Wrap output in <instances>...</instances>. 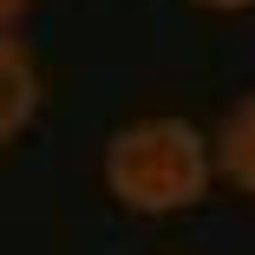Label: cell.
I'll use <instances>...</instances> for the list:
<instances>
[{"mask_svg": "<svg viewBox=\"0 0 255 255\" xmlns=\"http://www.w3.org/2000/svg\"><path fill=\"white\" fill-rule=\"evenodd\" d=\"M216 170V137L190 118H137L105 137V190L131 216H177L203 203Z\"/></svg>", "mask_w": 255, "mask_h": 255, "instance_id": "1", "label": "cell"}, {"mask_svg": "<svg viewBox=\"0 0 255 255\" xmlns=\"http://www.w3.org/2000/svg\"><path fill=\"white\" fill-rule=\"evenodd\" d=\"M39 98H46V85H39V59L26 53L20 39L0 33V150L26 137V125L39 118Z\"/></svg>", "mask_w": 255, "mask_h": 255, "instance_id": "2", "label": "cell"}, {"mask_svg": "<svg viewBox=\"0 0 255 255\" xmlns=\"http://www.w3.org/2000/svg\"><path fill=\"white\" fill-rule=\"evenodd\" d=\"M20 13H26V0H0V33H7V26H13Z\"/></svg>", "mask_w": 255, "mask_h": 255, "instance_id": "5", "label": "cell"}, {"mask_svg": "<svg viewBox=\"0 0 255 255\" xmlns=\"http://www.w3.org/2000/svg\"><path fill=\"white\" fill-rule=\"evenodd\" d=\"M216 170L255 196V92H242L216 125Z\"/></svg>", "mask_w": 255, "mask_h": 255, "instance_id": "3", "label": "cell"}, {"mask_svg": "<svg viewBox=\"0 0 255 255\" xmlns=\"http://www.w3.org/2000/svg\"><path fill=\"white\" fill-rule=\"evenodd\" d=\"M196 7H210V13H249L255 0H196Z\"/></svg>", "mask_w": 255, "mask_h": 255, "instance_id": "4", "label": "cell"}]
</instances>
